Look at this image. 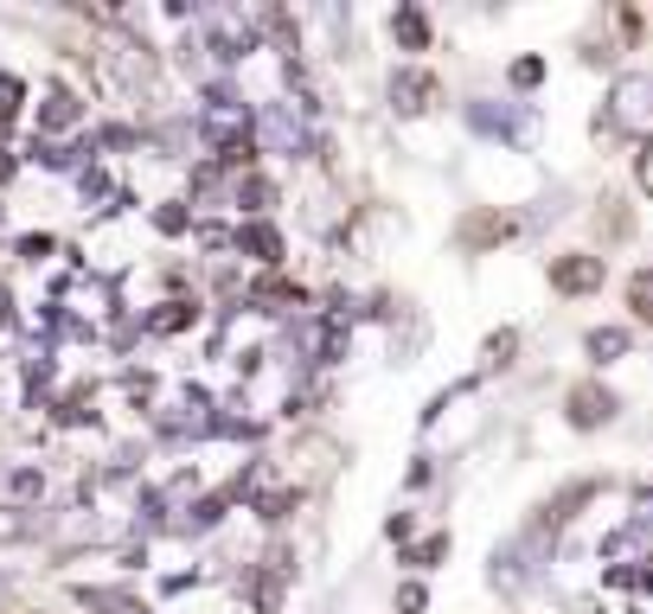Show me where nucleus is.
<instances>
[{"label": "nucleus", "mask_w": 653, "mask_h": 614, "mask_svg": "<svg viewBox=\"0 0 653 614\" xmlns=\"http://www.w3.org/2000/svg\"><path fill=\"white\" fill-rule=\"evenodd\" d=\"M653 141V77L627 71L615 77V90H609V116H602L596 141L609 148V141Z\"/></svg>", "instance_id": "f257e3e1"}, {"label": "nucleus", "mask_w": 653, "mask_h": 614, "mask_svg": "<svg viewBox=\"0 0 653 614\" xmlns=\"http://www.w3.org/2000/svg\"><path fill=\"white\" fill-rule=\"evenodd\" d=\"M551 288H557V295H596L602 288V256H583V250L557 256V263H551Z\"/></svg>", "instance_id": "f03ea898"}, {"label": "nucleus", "mask_w": 653, "mask_h": 614, "mask_svg": "<svg viewBox=\"0 0 653 614\" xmlns=\"http://www.w3.org/2000/svg\"><path fill=\"white\" fill-rule=\"evenodd\" d=\"M615 409H622V397H615L609 384H576V390H571V423H576V429H602Z\"/></svg>", "instance_id": "7ed1b4c3"}, {"label": "nucleus", "mask_w": 653, "mask_h": 614, "mask_svg": "<svg viewBox=\"0 0 653 614\" xmlns=\"http://www.w3.org/2000/svg\"><path fill=\"white\" fill-rule=\"evenodd\" d=\"M392 102L404 109V116H423V109L436 102V77L417 71V65H410V71H397V77H392Z\"/></svg>", "instance_id": "20e7f679"}, {"label": "nucleus", "mask_w": 653, "mask_h": 614, "mask_svg": "<svg viewBox=\"0 0 653 614\" xmlns=\"http://www.w3.org/2000/svg\"><path fill=\"white\" fill-rule=\"evenodd\" d=\"M468 122L487 128V135H506V141H532V135H538V128H532V116H513V109H494V102H474Z\"/></svg>", "instance_id": "39448f33"}, {"label": "nucleus", "mask_w": 653, "mask_h": 614, "mask_svg": "<svg viewBox=\"0 0 653 614\" xmlns=\"http://www.w3.org/2000/svg\"><path fill=\"white\" fill-rule=\"evenodd\" d=\"M506 237H513V218H499V211H474L468 225H462V244H468V250H494Z\"/></svg>", "instance_id": "423d86ee"}, {"label": "nucleus", "mask_w": 653, "mask_h": 614, "mask_svg": "<svg viewBox=\"0 0 653 614\" xmlns=\"http://www.w3.org/2000/svg\"><path fill=\"white\" fill-rule=\"evenodd\" d=\"M392 32H397V46H404V51H429V20H423L417 7H397Z\"/></svg>", "instance_id": "0eeeda50"}, {"label": "nucleus", "mask_w": 653, "mask_h": 614, "mask_svg": "<svg viewBox=\"0 0 653 614\" xmlns=\"http://www.w3.org/2000/svg\"><path fill=\"white\" fill-rule=\"evenodd\" d=\"M583 353L602 358V365H609V358H622L627 353V327H596L590 339H583Z\"/></svg>", "instance_id": "6e6552de"}, {"label": "nucleus", "mask_w": 653, "mask_h": 614, "mask_svg": "<svg viewBox=\"0 0 653 614\" xmlns=\"http://www.w3.org/2000/svg\"><path fill=\"white\" fill-rule=\"evenodd\" d=\"M627 307L653 327V269H634V276H627Z\"/></svg>", "instance_id": "1a4fd4ad"}, {"label": "nucleus", "mask_w": 653, "mask_h": 614, "mask_svg": "<svg viewBox=\"0 0 653 614\" xmlns=\"http://www.w3.org/2000/svg\"><path fill=\"white\" fill-rule=\"evenodd\" d=\"M244 250H257L263 263H276V256H283V237H276L269 225H250V230H244Z\"/></svg>", "instance_id": "9d476101"}, {"label": "nucleus", "mask_w": 653, "mask_h": 614, "mask_svg": "<svg viewBox=\"0 0 653 614\" xmlns=\"http://www.w3.org/2000/svg\"><path fill=\"white\" fill-rule=\"evenodd\" d=\"M513 353H520V333L499 327L494 339H487V365H494V372H506V365H513Z\"/></svg>", "instance_id": "9b49d317"}, {"label": "nucleus", "mask_w": 653, "mask_h": 614, "mask_svg": "<svg viewBox=\"0 0 653 614\" xmlns=\"http://www.w3.org/2000/svg\"><path fill=\"white\" fill-rule=\"evenodd\" d=\"M513 83H520V90H538V83H545V58H513Z\"/></svg>", "instance_id": "f8f14e48"}, {"label": "nucleus", "mask_w": 653, "mask_h": 614, "mask_svg": "<svg viewBox=\"0 0 653 614\" xmlns=\"http://www.w3.org/2000/svg\"><path fill=\"white\" fill-rule=\"evenodd\" d=\"M397 608H404V614H423V608H429L423 583H404V588H397Z\"/></svg>", "instance_id": "ddd939ff"}, {"label": "nucleus", "mask_w": 653, "mask_h": 614, "mask_svg": "<svg viewBox=\"0 0 653 614\" xmlns=\"http://www.w3.org/2000/svg\"><path fill=\"white\" fill-rule=\"evenodd\" d=\"M443 551H448V537L436 532V537H429V544H423V551H410V563H436V557H443Z\"/></svg>", "instance_id": "4468645a"}, {"label": "nucleus", "mask_w": 653, "mask_h": 614, "mask_svg": "<svg viewBox=\"0 0 653 614\" xmlns=\"http://www.w3.org/2000/svg\"><path fill=\"white\" fill-rule=\"evenodd\" d=\"M641 186L653 192V141H647V154H641Z\"/></svg>", "instance_id": "2eb2a0df"}]
</instances>
